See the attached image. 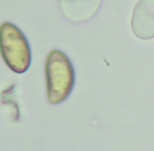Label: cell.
<instances>
[{
	"label": "cell",
	"instance_id": "2",
	"mask_svg": "<svg viewBox=\"0 0 154 151\" xmlns=\"http://www.w3.org/2000/svg\"><path fill=\"white\" fill-rule=\"evenodd\" d=\"M0 54L11 70L23 74L32 63L31 47L23 33L11 22L0 25Z\"/></svg>",
	"mask_w": 154,
	"mask_h": 151
},
{
	"label": "cell",
	"instance_id": "1",
	"mask_svg": "<svg viewBox=\"0 0 154 151\" xmlns=\"http://www.w3.org/2000/svg\"><path fill=\"white\" fill-rule=\"evenodd\" d=\"M47 100L51 104L64 102L70 94L75 84V70L64 53L54 49L45 61Z\"/></svg>",
	"mask_w": 154,
	"mask_h": 151
}]
</instances>
